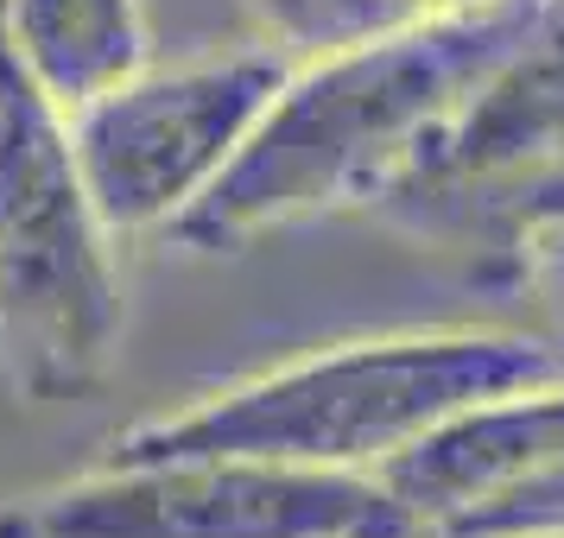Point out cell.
Returning <instances> with one entry per match:
<instances>
[{"label":"cell","instance_id":"obj_4","mask_svg":"<svg viewBox=\"0 0 564 538\" xmlns=\"http://www.w3.org/2000/svg\"><path fill=\"white\" fill-rule=\"evenodd\" d=\"M0 538H419L356 469L260 457L96 462L89 475L0 507Z\"/></svg>","mask_w":564,"mask_h":538},{"label":"cell","instance_id":"obj_10","mask_svg":"<svg viewBox=\"0 0 564 538\" xmlns=\"http://www.w3.org/2000/svg\"><path fill=\"white\" fill-rule=\"evenodd\" d=\"M432 538H564V457L552 469H539L527 487L437 526Z\"/></svg>","mask_w":564,"mask_h":538},{"label":"cell","instance_id":"obj_1","mask_svg":"<svg viewBox=\"0 0 564 538\" xmlns=\"http://www.w3.org/2000/svg\"><path fill=\"white\" fill-rule=\"evenodd\" d=\"M533 13L539 0H488L476 13L299 57L241 153L172 222V234L197 254H229L285 222L387 197L425 140L495 77Z\"/></svg>","mask_w":564,"mask_h":538},{"label":"cell","instance_id":"obj_3","mask_svg":"<svg viewBox=\"0 0 564 538\" xmlns=\"http://www.w3.org/2000/svg\"><path fill=\"white\" fill-rule=\"evenodd\" d=\"M115 248L64 108L0 52V374L13 393L70 399L108 374L128 330Z\"/></svg>","mask_w":564,"mask_h":538},{"label":"cell","instance_id":"obj_7","mask_svg":"<svg viewBox=\"0 0 564 538\" xmlns=\"http://www.w3.org/2000/svg\"><path fill=\"white\" fill-rule=\"evenodd\" d=\"M552 153H564V0H539L520 45L463 102L457 121H444L425 140V153L412 158L406 178L387 197L451 209L457 197L488 190Z\"/></svg>","mask_w":564,"mask_h":538},{"label":"cell","instance_id":"obj_11","mask_svg":"<svg viewBox=\"0 0 564 538\" xmlns=\"http://www.w3.org/2000/svg\"><path fill=\"white\" fill-rule=\"evenodd\" d=\"M451 209H482L488 222H501L508 234L533 229V222H558L564 216V153L539 158L527 172H513V178L488 184V190H469L457 197Z\"/></svg>","mask_w":564,"mask_h":538},{"label":"cell","instance_id":"obj_5","mask_svg":"<svg viewBox=\"0 0 564 538\" xmlns=\"http://www.w3.org/2000/svg\"><path fill=\"white\" fill-rule=\"evenodd\" d=\"M292 77L273 45L209 52L191 64H147L96 102L64 114L83 190L115 241L172 229L223 178L267 102Z\"/></svg>","mask_w":564,"mask_h":538},{"label":"cell","instance_id":"obj_2","mask_svg":"<svg viewBox=\"0 0 564 538\" xmlns=\"http://www.w3.org/2000/svg\"><path fill=\"white\" fill-rule=\"evenodd\" d=\"M539 381H564V355L513 330L361 336L204 393L197 406L140 418L108 437L102 462L260 457L375 475V462H387L444 411Z\"/></svg>","mask_w":564,"mask_h":538},{"label":"cell","instance_id":"obj_12","mask_svg":"<svg viewBox=\"0 0 564 538\" xmlns=\"http://www.w3.org/2000/svg\"><path fill=\"white\" fill-rule=\"evenodd\" d=\"M513 248H520V273L533 285L545 305L564 317V216L558 222H533V229L513 234Z\"/></svg>","mask_w":564,"mask_h":538},{"label":"cell","instance_id":"obj_8","mask_svg":"<svg viewBox=\"0 0 564 538\" xmlns=\"http://www.w3.org/2000/svg\"><path fill=\"white\" fill-rule=\"evenodd\" d=\"M0 52L70 114L153 64V26L140 0H0Z\"/></svg>","mask_w":564,"mask_h":538},{"label":"cell","instance_id":"obj_9","mask_svg":"<svg viewBox=\"0 0 564 538\" xmlns=\"http://www.w3.org/2000/svg\"><path fill=\"white\" fill-rule=\"evenodd\" d=\"M248 13L267 32V45L285 52L292 64L412 26L406 0H248Z\"/></svg>","mask_w":564,"mask_h":538},{"label":"cell","instance_id":"obj_6","mask_svg":"<svg viewBox=\"0 0 564 538\" xmlns=\"http://www.w3.org/2000/svg\"><path fill=\"white\" fill-rule=\"evenodd\" d=\"M558 457H564V381H539L444 411L437 425H425L387 462H375V482L419 526V538H432L437 526L527 487Z\"/></svg>","mask_w":564,"mask_h":538}]
</instances>
